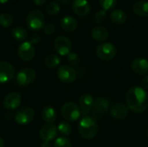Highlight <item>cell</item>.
<instances>
[{
	"label": "cell",
	"mask_w": 148,
	"mask_h": 147,
	"mask_svg": "<svg viewBox=\"0 0 148 147\" xmlns=\"http://www.w3.org/2000/svg\"><path fill=\"white\" fill-rule=\"evenodd\" d=\"M127 107L136 113H143L148 107V94L141 87L129 88L126 95Z\"/></svg>",
	"instance_id": "obj_1"
},
{
	"label": "cell",
	"mask_w": 148,
	"mask_h": 147,
	"mask_svg": "<svg viewBox=\"0 0 148 147\" xmlns=\"http://www.w3.org/2000/svg\"><path fill=\"white\" fill-rule=\"evenodd\" d=\"M78 131L81 136L86 139L95 138L98 133V125L96 120L91 116L83 117L78 125Z\"/></svg>",
	"instance_id": "obj_2"
},
{
	"label": "cell",
	"mask_w": 148,
	"mask_h": 147,
	"mask_svg": "<svg viewBox=\"0 0 148 147\" xmlns=\"http://www.w3.org/2000/svg\"><path fill=\"white\" fill-rule=\"evenodd\" d=\"M26 23L32 30H39L43 28L45 24V18L42 12L39 10H33L29 11L26 17Z\"/></svg>",
	"instance_id": "obj_3"
},
{
	"label": "cell",
	"mask_w": 148,
	"mask_h": 147,
	"mask_svg": "<svg viewBox=\"0 0 148 147\" xmlns=\"http://www.w3.org/2000/svg\"><path fill=\"white\" fill-rule=\"evenodd\" d=\"M109 107H110V101L107 98L105 97L96 98V100H95L94 102L91 117L95 120L101 119L105 115V113L108 111Z\"/></svg>",
	"instance_id": "obj_4"
},
{
	"label": "cell",
	"mask_w": 148,
	"mask_h": 147,
	"mask_svg": "<svg viewBox=\"0 0 148 147\" xmlns=\"http://www.w3.org/2000/svg\"><path fill=\"white\" fill-rule=\"evenodd\" d=\"M61 112L62 117L68 121H76L82 114L80 107L74 102H66L62 107Z\"/></svg>",
	"instance_id": "obj_5"
},
{
	"label": "cell",
	"mask_w": 148,
	"mask_h": 147,
	"mask_svg": "<svg viewBox=\"0 0 148 147\" xmlns=\"http://www.w3.org/2000/svg\"><path fill=\"white\" fill-rule=\"evenodd\" d=\"M96 55L103 61H110L116 55V48L110 42H102L97 46Z\"/></svg>",
	"instance_id": "obj_6"
},
{
	"label": "cell",
	"mask_w": 148,
	"mask_h": 147,
	"mask_svg": "<svg viewBox=\"0 0 148 147\" xmlns=\"http://www.w3.org/2000/svg\"><path fill=\"white\" fill-rule=\"evenodd\" d=\"M57 76L61 81L65 84H70L74 82L77 78V72L72 66L62 65L57 71Z\"/></svg>",
	"instance_id": "obj_7"
},
{
	"label": "cell",
	"mask_w": 148,
	"mask_h": 147,
	"mask_svg": "<svg viewBox=\"0 0 148 147\" xmlns=\"http://www.w3.org/2000/svg\"><path fill=\"white\" fill-rule=\"evenodd\" d=\"M35 118V111L29 107L20 108L15 114V120L17 124L24 126L33 121Z\"/></svg>",
	"instance_id": "obj_8"
},
{
	"label": "cell",
	"mask_w": 148,
	"mask_h": 147,
	"mask_svg": "<svg viewBox=\"0 0 148 147\" xmlns=\"http://www.w3.org/2000/svg\"><path fill=\"white\" fill-rule=\"evenodd\" d=\"M54 47L56 51L62 56L68 55L72 49V44L70 40L64 36H60L56 38L54 42Z\"/></svg>",
	"instance_id": "obj_9"
},
{
	"label": "cell",
	"mask_w": 148,
	"mask_h": 147,
	"mask_svg": "<svg viewBox=\"0 0 148 147\" xmlns=\"http://www.w3.org/2000/svg\"><path fill=\"white\" fill-rule=\"evenodd\" d=\"M36 74L31 68H24L21 69L16 75V82L20 86H28L36 79Z\"/></svg>",
	"instance_id": "obj_10"
},
{
	"label": "cell",
	"mask_w": 148,
	"mask_h": 147,
	"mask_svg": "<svg viewBox=\"0 0 148 147\" xmlns=\"http://www.w3.org/2000/svg\"><path fill=\"white\" fill-rule=\"evenodd\" d=\"M17 55L22 61L29 62L32 60L36 55L34 46L29 42H23L17 49Z\"/></svg>",
	"instance_id": "obj_11"
},
{
	"label": "cell",
	"mask_w": 148,
	"mask_h": 147,
	"mask_svg": "<svg viewBox=\"0 0 148 147\" xmlns=\"http://www.w3.org/2000/svg\"><path fill=\"white\" fill-rule=\"evenodd\" d=\"M15 75L14 67L8 62H0V84H4L11 81Z\"/></svg>",
	"instance_id": "obj_12"
},
{
	"label": "cell",
	"mask_w": 148,
	"mask_h": 147,
	"mask_svg": "<svg viewBox=\"0 0 148 147\" xmlns=\"http://www.w3.org/2000/svg\"><path fill=\"white\" fill-rule=\"evenodd\" d=\"M128 109L124 103H116L110 108V115L115 120H123L128 115Z\"/></svg>",
	"instance_id": "obj_13"
},
{
	"label": "cell",
	"mask_w": 148,
	"mask_h": 147,
	"mask_svg": "<svg viewBox=\"0 0 148 147\" xmlns=\"http://www.w3.org/2000/svg\"><path fill=\"white\" fill-rule=\"evenodd\" d=\"M21 104V95L18 93L13 92L8 94L3 101V107L8 110H14L17 108Z\"/></svg>",
	"instance_id": "obj_14"
},
{
	"label": "cell",
	"mask_w": 148,
	"mask_h": 147,
	"mask_svg": "<svg viewBox=\"0 0 148 147\" xmlns=\"http://www.w3.org/2000/svg\"><path fill=\"white\" fill-rule=\"evenodd\" d=\"M95 100L93 96L89 94H83L80 99H79V104H80V109L82 115H87L91 112L94 107Z\"/></svg>",
	"instance_id": "obj_15"
},
{
	"label": "cell",
	"mask_w": 148,
	"mask_h": 147,
	"mask_svg": "<svg viewBox=\"0 0 148 147\" xmlns=\"http://www.w3.org/2000/svg\"><path fill=\"white\" fill-rule=\"evenodd\" d=\"M57 128L53 124H47L43 126L40 130V138L43 141H51L57 136Z\"/></svg>",
	"instance_id": "obj_16"
},
{
	"label": "cell",
	"mask_w": 148,
	"mask_h": 147,
	"mask_svg": "<svg viewBox=\"0 0 148 147\" xmlns=\"http://www.w3.org/2000/svg\"><path fill=\"white\" fill-rule=\"evenodd\" d=\"M131 68L135 74L144 75L148 73V61L145 58L138 57L133 61Z\"/></svg>",
	"instance_id": "obj_17"
},
{
	"label": "cell",
	"mask_w": 148,
	"mask_h": 147,
	"mask_svg": "<svg viewBox=\"0 0 148 147\" xmlns=\"http://www.w3.org/2000/svg\"><path fill=\"white\" fill-rule=\"evenodd\" d=\"M73 11L80 16H86L90 11V4L87 0H75L72 3Z\"/></svg>",
	"instance_id": "obj_18"
},
{
	"label": "cell",
	"mask_w": 148,
	"mask_h": 147,
	"mask_svg": "<svg viewBox=\"0 0 148 147\" xmlns=\"http://www.w3.org/2000/svg\"><path fill=\"white\" fill-rule=\"evenodd\" d=\"M91 36L96 42H104L108 37V30L103 26H95L91 30Z\"/></svg>",
	"instance_id": "obj_19"
},
{
	"label": "cell",
	"mask_w": 148,
	"mask_h": 147,
	"mask_svg": "<svg viewBox=\"0 0 148 147\" xmlns=\"http://www.w3.org/2000/svg\"><path fill=\"white\" fill-rule=\"evenodd\" d=\"M60 25H61V28L67 32H73L78 27L77 21L70 16H63L60 22Z\"/></svg>",
	"instance_id": "obj_20"
},
{
	"label": "cell",
	"mask_w": 148,
	"mask_h": 147,
	"mask_svg": "<svg viewBox=\"0 0 148 147\" xmlns=\"http://www.w3.org/2000/svg\"><path fill=\"white\" fill-rule=\"evenodd\" d=\"M42 119L48 124H52L56 120V110L49 106L44 107L42 110Z\"/></svg>",
	"instance_id": "obj_21"
},
{
	"label": "cell",
	"mask_w": 148,
	"mask_h": 147,
	"mask_svg": "<svg viewBox=\"0 0 148 147\" xmlns=\"http://www.w3.org/2000/svg\"><path fill=\"white\" fill-rule=\"evenodd\" d=\"M110 17L112 22L118 25L124 24L127 20V16L126 12L122 10H114L111 12Z\"/></svg>",
	"instance_id": "obj_22"
},
{
	"label": "cell",
	"mask_w": 148,
	"mask_h": 147,
	"mask_svg": "<svg viewBox=\"0 0 148 147\" xmlns=\"http://www.w3.org/2000/svg\"><path fill=\"white\" fill-rule=\"evenodd\" d=\"M133 11L137 16H148V2L142 0L135 3L133 6Z\"/></svg>",
	"instance_id": "obj_23"
},
{
	"label": "cell",
	"mask_w": 148,
	"mask_h": 147,
	"mask_svg": "<svg viewBox=\"0 0 148 147\" xmlns=\"http://www.w3.org/2000/svg\"><path fill=\"white\" fill-rule=\"evenodd\" d=\"M11 34H12V36L17 40V41H23L27 38L28 36V33H27V30L23 28V27H20V26H16L15 27L12 31H11Z\"/></svg>",
	"instance_id": "obj_24"
},
{
	"label": "cell",
	"mask_w": 148,
	"mask_h": 147,
	"mask_svg": "<svg viewBox=\"0 0 148 147\" xmlns=\"http://www.w3.org/2000/svg\"><path fill=\"white\" fill-rule=\"evenodd\" d=\"M60 62H61L60 57L56 55H54V54H50V55H47L45 60H44L45 65L49 68H56L60 64Z\"/></svg>",
	"instance_id": "obj_25"
},
{
	"label": "cell",
	"mask_w": 148,
	"mask_h": 147,
	"mask_svg": "<svg viewBox=\"0 0 148 147\" xmlns=\"http://www.w3.org/2000/svg\"><path fill=\"white\" fill-rule=\"evenodd\" d=\"M13 23V16L6 12L1 13L0 14V24L4 27V28H8L10 26H11Z\"/></svg>",
	"instance_id": "obj_26"
},
{
	"label": "cell",
	"mask_w": 148,
	"mask_h": 147,
	"mask_svg": "<svg viewBox=\"0 0 148 147\" xmlns=\"http://www.w3.org/2000/svg\"><path fill=\"white\" fill-rule=\"evenodd\" d=\"M57 130L64 136H69L70 135L71 132H72V127L70 126L69 123L66 122V121H62L60 122V124L58 125Z\"/></svg>",
	"instance_id": "obj_27"
},
{
	"label": "cell",
	"mask_w": 148,
	"mask_h": 147,
	"mask_svg": "<svg viewBox=\"0 0 148 147\" xmlns=\"http://www.w3.org/2000/svg\"><path fill=\"white\" fill-rule=\"evenodd\" d=\"M46 11L49 15H56L60 12V5L56 2H50L49 3L47 4L46 6Z\"/></svg>",
	"instance_id": "obj_28"
},
{
	"label": "cell",
	"mask_w": 148,
	"mask_h": 147,
	"mask_svg": "<svg viewBox=\"0 0 148 147\" xmlns=\"http://www.w3.org/2000/svg\"><path fill=\"white\" fill-rule=\"evenodd\" d=\"M54 147H72V143L69 139L65 137H60L56 139Z\"/></svg>",
	"instance_id": "obj_29"
},
{
	"label": "cell",
	"mask_w": 148,
	"mask_h": 147,
	"mask_svg": "<svg viewBox=\"0 0 148 147\" xmlns=\"http://www.w3.org/2000/svg\"><path fill=\"white\" fill-rule=\"evenodd\" d=\"M99 2L101 6L106 11L113 10L117 3V0H99Z\"/></svg>",
	"instance_id": "obj_30"
},
{
	"label": "cell",
	"mask_w": 148,
	"mask_h": 147,
	"mask_svg": "<svg viewBox=\"0 0 148 147\" xmlns=\"http://www.w3.org/2000/svg\"><path fill=\"white\" fill-rule=\"evenodd\" d=\"M68 62L70 65L72 66H77L80 64L81 62V59L79 57V55L75 53H69L68 55Z\"/></svg>",
	"instance_id": "obj_31"
},
{
	"label": "cell",
	"mask_w": 148,
	"mask_h": 147,
	"mask_svg": "<svg viewBox=\"0 0 148 147\" xmlns=\"http://www.w3.org/2000/svg\"><path fill=\"white\" fill-rule=\"evenodd\" d=\"M107 16V11L104 10H101L99 11H97L95 15V21L97 23H101L105 21Z\"/></svg>",
	"instance_id": "obj_32"
},
{
	"label": "cell",
	"mask_w": 148,
	"mask_h": 147,
	"mask_svg": "<svg viewBox=\"0 0 148 147\" xmlns=\"http://www.w3.org/2000/svg\"><path fill=\"white\" fill-rule=\"evenodd\" d=\"M43 31L45 32V34L47 35H53L56 31V28L52 23H46L43 26Z\"/></svg>",
	"instance_id": "obj_33"
},
{
	"label": "cell",
	"mask_w": 148,
	"mask_h": 147,
	"mask_svg": "<svg viewBox=\"0 0 148 147\" xmlns=\"http://www.w3.org/2000/svg\"><path fill=\"white\" fill-rule=\"evenodd\" d=\"M40 40H41V37L38 34H33L31 36H30V39H29V42L32 44V45H35V44H38L40 42Z\"/></svg>",
	"instance_id": "obj_34"
},
{
	"label": "cell",
	"mask_w": 148,
	"mask_h": 147,
	"mask_svg": "<svg viewBox=\"0 0 148 147\" xmlns=\"http://www.w3.org/2000/svg\"><path fill=\"white\" fill-rule=\"evenodd\" d=\"M141 85L143 87V88L145 89H148V75H146L142 81H141Z\"/></svg>",
	"instance_id": "obj_35"
},
{
	"label": "cell",
	"mask_w": 148,
	"mask_h": 147,
	"mask_svg": "<svg viewBox=\"0 0 148 147\" xmlns=\"http://www.w3.org/2000/svg\"><path fill=\"white\" fill-rule=\"evenodd\" d=\"M33 1H34V3H35L37 6H41V5L44 4V3H46L47 0H33Z\"/></svg>",
	"instance_id": "obj_36"
},
{
	"label": "cell",
	"mask_w": 148,
	"mask_h": 147,
	"mask_svg": "<svg viewBox=\"0 0 148 147\" xmlns=\"http://www.w3.org/2000/svg\"><path fill=\"white\" fill-rule=\"evenodd\" d=\"M41 147H52L51 144L48 141H44L42 145H41Z\"/></svg>",
	"instance_id": "obj_37"
},
{
	"label": "cell",
	"mask_w": 148,
	"mask_h": 147,
	"mask_svg": "<svg viewBox=\"0 0 148 147\" xmlns=\"http://www.w3.org/2000/svg\"><path fill=\"white\" fill-rule=\"evenodd\" d=\"M4 146V141L2 138H0V147Z\"/></svg>",
	"instance_id": "obj_38"
},
{
	"label": "cell",
	"mask_w": 148,
	"mask_h": 147,
	"mask_svg": "<svg viewBox=\"0 0 148 147\" xmlns=\"http://www.w3.org/2000/svg\"><path fill=\"white\" fill-rule=\"evenodd\" d=\"M9 0H0V4H3V3H7Z\"/></svg>",
	"instance_id": "obj_39"
},
{
	"label": "cell",
	"mask_w": 148,
	"mask_h": 147,
	"mask_svg": "<svg viewBox=\"0 0 148 147\" xmlns=\"http://www.w3.org/2000/svg\"><path fill=\"white\" fill-rule=\"evenodd\" d=\"M147 138H148V129H147Z\"/></svg>",
	"instance_id": "obj_40"
}]
</instances>
